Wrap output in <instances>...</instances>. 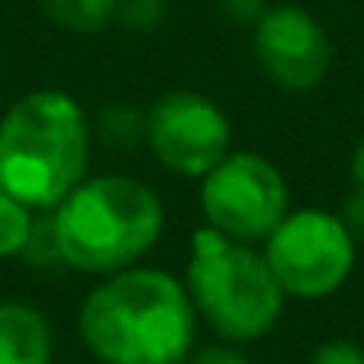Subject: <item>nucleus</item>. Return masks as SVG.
Masks as SVG:
<instances>
[{"mask_svg": "<svg viewBox=\"0 0 364 364\" xmlns=\"http://www.w3.org/2000/svg\"><path fill=\"white\" fill-rule=\"evenodd\" d=\"M125 29L146 33L164 18V0H118V15H114Z\"/></svg>", "mask_w": 364, "mask_h": 364, "instance_id": "4468645a", "label": "nucleus"}, {"mask_svg": "<svg viewBox=\"0 0 364 364\" xmlns=\"http://www.w3.org/2000/svg\"><path fill=\"white\" fill-rule=\"evenodd\" d=\"M104 136H114L122 146H129L136 136L143 139V114L136 107H125V104H114V107H104ZM111 139V143H114Z\"/></svg>", "mask_w": 364, "mask_h": 364, "instance_id": "ddd939ff", "label": "nucleus"}, {"mask_svg": "<svg viewBox=\"0 0 364 364\" xmlns=\"http://www.w3.org/2000/svg\"><path fill=\"white\" fill-rule=\"evenodd\" d=\"M182 282L190 289L197 318L225 343L243 346L264 339L286 311V293L257 243L222 236L211 225L193 232Z\"/></svg>", "mask_w": 364, "mask_h": 364, "instance_id": "20e7f679", "label": "nucleus"}, {"mask_svg": "<svg viewBox=\"0 0 364 364\" xmlns=\"http://www.w3.org/2000/svg\"><path fill=\"white\" fill-rule=\"evenodd\" d=\"M36 215L40 211H33L29 204H22L18 197H11L0 186V257H22V250L33 236Z\"/></svg>", "mask_w": 364, "mask_h": 364, "instance_id": "9b49d317", "label": "nucleus"}, {"mask_svg": "<svg viewBox=\"0 0 364 364\" xmlns=\"http://www.w3.org/2000/svg\"><path fill=\"white\" fill-rule=\"evenodd\" d=\"M36 4L47 22L79 36L104 33L118 15V0H36Z\"/></svg>", "mask_w": 364, "mask_h": 364, "instance_id": "9d476101", "label": "nucleus"}, {"mask_svg": "<svg viewBox=\"0 0 364 364\" xmlns=\"http://www.w3.org/2000/svg\"><path fill=\"white\" fill-rule=\"evenodd\" d=\"M218 8H222V15H225V18L243 22V26H254V22L268 11L264 0H218Z\"/></svg>", "mask_w": 364, "mask_h": 364, "instance_id": "f3484780", "label": "nucleus"}, {"mask_svg": "<svg viewBox=\"0 0 364 364\" xmlns=\"http://www.w3.org/2000/svg\"><path fill=\"white\" fill-rule=\"evenodd\" d=\"M254 54L261 72L286 93L314 90L332 65L321 22L296 4H275L254 22Z\"/></svg>", "mask_w": 364, "mask_h": 364, "instance_id": "6e6552de", "label": "nucleus"}, {"mask_svg": "<svg viewBox=\"0 0 364 364\" xmlns=\"http://www.w3.org/2000/svg\"><path fill=\"white\" fill-rule=\"evenodd\" d=\"M261 254L286 296L321 300L350 279L357 261V236L339 215L300 208L268 232Z\"/></svg>", "mask_w": 364, "mask_h": 364, "instance_id": "39448f33", "label": "nucleus"}, {"mask_svg": "<svg viewBox=\"0 0 364 364\" xmlns=\"http://www.w3.org/2000/svg\"><path fill=\"white\" fill-rule=\"evenodd\" d=\"M182 364H254V360L240 350V343L218 339V343H208V346H193V353Z\"/></svg>", "mask_w": 364, "mask_h": 364, "instance_id": "dca6fc26", "label": "nucleus"}, {"mask_svg": "<svg viewBox=\"0 0 364 364\" xmlns=\"http://www.w3.org/2000/svg\"><path fill=\"white\" fill-rule=\"evenodd\" d=\"M343 222L350 225V232L357 240H364V139L353 150V164H350V197H346V211Z\"/></svg>", "mask_w": 364, "mask_h": 364, "instance_id": "f8f14e48", "label": "nucleus"}, {"mask_svg": "<svg viewBox=\"0 0 364 364\" xmlns=\"http://www.w3.org/2000/svg\"><path fill=\"white\" fill-rule=\"evenodd\" d=\"M307 364H364V346L353 339H325L311 350Z\"/></svg>", "mask_w": 364, "mask_h": 364, "instance_id": "2eb2a0df", "label": "nucleus"}, {"mask_svg": "<svg viewBox=\"0 0 364 364\" xmlns=\"http://www.w3.org/2000/svg\"><path fill=\"white\" fill-rule=\"evenodd\" d=\"M50 318L26 300H0V364H50Z\"/></svg>", "mask_w": 364, "mask_h": 364, "instance_id": "1a4fd4ad", "label": "nucleus"}, {"mask_svg": "<svg viewBox=\"0 0 364 364\" xmlns=\"http://www.w3.org/2000/svg\"><path fill=\"white\" fill-rule=\"evenodd\" d=\"M93 125L65 90L22 93L0 118V186L33 211H54L90 175Z\"/></svg>", "mask_w": 364, "mask_h": 364, "instance_id": "f03ea898", "label": "nucleus"}, {"mask_svg": "<svg viewBox=\"0 0 364 364\" xmlns=\"http://www.w3.org/2000/svg\"><path fill=\"white\" fill-rule=\"evenodd\" d=\"M61 264L82 275H111L139 264L164 232V204L132 175H86L50 211Z\"/></svg>", "mask_w": 364, "mask_h": 364, "instance_id": "7ed1b4c3", "label": "nucleus"}, {"mask_svg": "<svg viewBox=\"0 0 364 364\" xmlns=\"http://www.w3.org/2000/svg\"><path fill=\"white\" fill-rule=\"evenodd\" d=\"M143 143L161 168L200 182L232 150V122L197 90H168L143 111Z\"/></svg>", "mask_w": 364, "mask_h": 364, "instance_id": "0eeeda50", "label": "nucleus"}, {"mask_svg": "<svg viewBox=\"0 0 364 364\" xmlns=\"http://www.w3.org/2000/svg\"><path fill=\"white\" fill-rule=\"evenodd\" d=\"M197 328L186 282L154 264L100 275L79 307V336L100 364H182Z\"/></svg>", "mask_w": 364, "mask_h": 364, "instance_id": "f257e3e1", "label": "nucleus"}, {"mask_svg": "<svg viewBox=\"0 0 364 364\" xmlns=\"http://www.w3.org/2000/svg\"><path fill=\"white\" fill-rule=\"evenodd\" d=\"M200 211L204 225L222 236L264 243L289 215V186L268 157L254 150H229L200 178Z\"/></svg>", "mask_w": 364, "mask_h": 364, "instance_id": "423d86ee", "label": "nucleus"}]
</instances>
